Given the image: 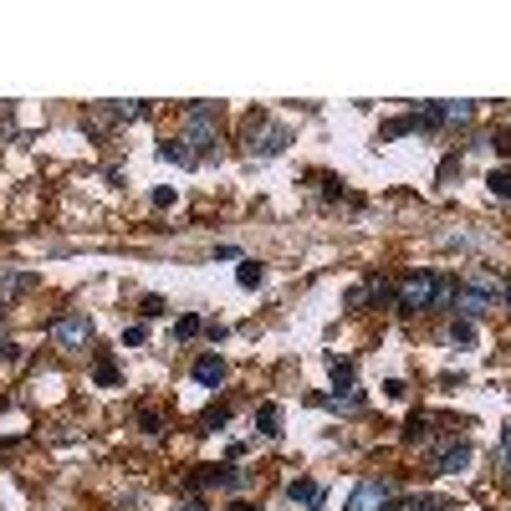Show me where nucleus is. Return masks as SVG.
Masks as SVG:
<instances>
[{
  "mask_svg": "<svg viewBox=\"0 0 511 511\" xmlns=\"http://www.w3.org/2000/svg\"><path fill=\"white\" fill-rule=\"evenodd\" d=\"M184 144H190L194 159L215 144V108H210V103H190V108H184Z\"/></svg>",
  "mask_w": 511,
  "mask_h": 511,
  "instance_id": "nucleus-3",
  "label": "nucleus"
},
{
  "mask_svg": "<svg viewBox=\"0 0 511 511\" xmlns=\"http://www.w3.org/2000/svg\"><path fill=\"white\" fill-rule=\"evenodd\" d=\"M175 205V190H169V184H159V190H154V210H169Z\"/></svg>",
  "mask_w": 511,
  "mask_h": 511,
  "instance_id": "nucleus-26",
  "label": "nucleus"
},
{
  "mask_svg": "<svg viewBox=\"0 0 511 511\" xmlns=\"http://www.w3.org/2000/svg\"><path fill=\"white\" fill-rule=\"evenodd\" d=\"M450 337H455V343H476V327H471V322H455V327H450Z\"/></svg>",
  "mask_w": 511,
  "mask_h": 511,
  "instance_id": "nucleus-25",
  "label": "nucleus"
},
{
  "mask_svg": "<svg viewBox=\"0 0 511 511\" xmlns=\"http://www.w3.org/2000/svg\"><path fill=\"white\" fill-rule=\"evenodd\" d=\"M327 373H333L337 389H353V363H348V358H337V353H333V358H327Z\"/></svg>",
  "mask_w": 511,
  "mask_h": 511,
  "instance_id": "nucleus-14",
  "label": "nucleus"
},
{
  "mask_svg": "<svg viewBox=\"0 0 511 511\" xmlns=\"http://www.w3.org/2000/svg\"><path fill=\"white\" fill-rule=\"evenodd\" d=\"M491 148L496 154H511V133H491Z\"/></svg>",
  "mask_w": 511,
  "mask_h": 511,
  "instance_id": "nucleus-28",
  "label": "nucleus"
},
{
  "mask_svg": "<svg viewBox=\"0 0 511 511\" xmlns=\"http://www.w3.org/2000/svg\"><path fill=\"white\" fill-rule=\"evenodd\" d=\"M287 144H291V128H282V123H261L256 128L251 123V154L256 159H272V154H282Z\"/></svg>",
  "mask_w": 511,
  "mask_h": 511,
  "instance_id": "nucleus-5",
  "label": "nucleus"
},
{
  "mask_svg": "<svg viewBox=\"0 0 511 511\" xmlns=\"http://www.w3.org/2000/svg\"><path fill=\"white\" fill-rule=\"evenodd\" d=\"M501 455H511V425L501 430Z\"/></svg>",
  "mask_w": 511,
  "mask_h": 511,
  "instance_id": "nucleus-29",
  "label": "nucleus"
},
{
  "mask_svg": "<svg viewBox=\"0 0 511 511\" xmlns=\"http://www.w3.org/2000/svg\"><path fill=\"white\" fill-rule=\"evenodd\" d=\"M179 511H210V507H205V501H184Z\"/></svg>",
  "mask_w": 511,
  "mask_h": 511,
  "instance_id": "nucleus-30",
  "label": "nucleus"
},
{
  "mask_svg": "<svg viewBox=\"0 0 511 511\" xmlns=\"http://www.w3.org/2000/svg\"><path fill=\"white\" fill-rule=\"evenodd\" d=\"M389 507H394V480L389 476H368V480L353 486V496H348V507L343 511H389Z\"/></svg>",
  "mask_w": 511,
  "mask_h": 511,
  "instance_id": "nucleus-4",
  "label": "nucleus"
},
{
  "mask_svg": "<svg viewBox=\"0 0 511 511\" xmlns=\"http://www.w3.org/2000/svg\"><path fill=\"white\" fill-rule=\"evenodd\" d=\"M144 103H139V97H133V103H128V97H123V103H112V108H108V118H144Z\"/></svg>",
  "mask_w": 511,
  "mask_h": 511,
  "instance_id": "nucleus-20",
  "label": "nucleus"
},
{
  "mask_svg": "<svg viewBox=\"0 0 511 511\" xmlns=\"http://www.w3.org/2000/svg\"><path fill=\"white\" fill-rule=\"evenodd\" d=\"M287 496L297 501V507H307V511H318V507H322V486H312V480H291Z\"/></svg>",
  "mask_w": 511,
  "mask_h": 511,
  "instance_id": "nucleus-11",
  "label": "nucleus"
},
{
  "mask_svg": "<svg viewBox=\"0 0 511 511\" xmlns=\"http://www.w3.org/2000/svg\"><path fill=\"white\" fill-rule=\"evenodd\" d=\"M501 291H507V307H511V282H507V287H501Z\"/></svg>",
  "mask_w": 511,
  "mask_h": 511,
  "instance_id": "nucleus-33",
  "label": "nucleus"
},
{
  "mask_svg": "<svg viewBox=\"0 0 511 511\" xmlns=\"http://www.w3.org/2000/svg\"><path fill=\"white\" fill-rule=\"evenodd\" d=\"M31 287H36L31 272H16V266H5V272H0V297H16V291H31Z\"/></svg>",
  "mask_w": 511,
  "mask_h": 511,
  "instance_id": "nucleus-10",
  "label": "nucleus"
},
{
  "mask_svg": "<svg viewBox=\"0 0 511 511\" xmlns=\"http://www.w3.org/2000/svg\"><path fill=\"white\" fill-rule=\"evenodd\" d=\"M139 312H144V318H164V312H169V302H164V297H144V302H139Z\"/></svg>",
  "mask_w": 511,
  "mask_h": 511,
  "instance_id": "nucleus-23",
  "label": "nucleus"
},
{
  "mask_svg": "<svg viewBox=\"0 0 511 511\" xmlns=\"http://www.w3.org/2000/svg\"><path fill=\"white\" fill-rule=\"evenodd\" d=\"M394 302H399L404 312H430V307L455 302V282H450V276H435V272H409V276H399Z\"/></svg>",
  "mask_w": 511,
  "mask_h": 511,
  "instance_id": "nucleus-1",
  "label": "nucleus"
},
{
  "mask_svg": "<svg viewBox=\"0 0 511 511\" xmlns=\"http://www.w3.org/2000/svg\"><path fill=\"white\" fill-rule=\"evenodd\" d=\"M200 333H205V322L194 318V312H184V318L175 322V337H179V343H190V337H200Z\"/></svg>",
  "mask_w": 511,
  "mask_h": 511,
  "instance_id": "nucleus-15",
  "label": "nucleus"
},
{
  "mask_svg": "<svg viewBox=\"0 0 511 511\" xmlns=\"http://www.w3.org/2000/svg\"><path fill=\"white\" fill-rule=\"evenodd\" d=\"M190 373H194V383H205V389H220V383H225V363L215 358V353H200Z\"/></svg>",
  "mask_w": 511,
  "mask_h": 511,
  "instance_id": "nucleus-7",
  "label": "nucleus"
},
{
  "mask_svg": "<svg viewBox=\"0 0 511 511\" xmlns=\"http://www.w3.org/2000/svg\"><path fill=\"white\" fill-rule=\"evenodd\" d=\"M93 379L103 383V389H112V383H118V363H112L108 353H103V358H97V368H93Z\"/></svg>",
  "mask_w": 511,
  "mask_h": 511,
  "instance_id": "nucleus-17",
  "label": "nucleus"
},
{
  "mask_svg": "<svg viewBox=\"0 0 511 511\" xmlns=\"http://www.w3.org/2000/svg\"><path fill=\"white\" fill-rule=\"evenodd\" d=\"M220 486H225V491H240V486H246V476H240V471H225Z\"/></svg>",
  "mask_w": 511,
  "mask_h": 511,
  "instance_id": "nucleus-27",
  "label": "nucleus"
},
{
  "mask_svg": "<svg viewBox=\"0 0 511 511\" xmlns=\"http://www.w3.org/2000/svg\"><path fill=\"white\" fill-rule=\"evenodd\" d=\"M486 184H491L496 200H511V169H491V175H486Z\"/></svg>",
  "mask_w": 511,
  "mask_h": 511,
  "instance_id": "nucleus-16",
  "label": "nucleus"
},
{
  "mask_svg": "<svg viewBox=\"0 0 511 511\" xmlns=\"http://www.w3.org/2000/svg\"><path fill=\"white\" fill-rule=\"evenodd\" d=\"M425 430H430V419H425V415H409V425H404V440H425Z\"/></svg>",
  "mask_w": 511,
  "mask_h": 511,
  "instance_id": "nucleus-22",
  "label": "nucleus"
},
{
  "mask_svg": "<svg viewBox=\"0 0 511 511\" xmlns=\"http://www.w3.org/2000/svg\"><path fill=\"white\" fill-rule=\"evenodd\" d=\"M21 358H26V353H21L16 337H0V368H16Z\"/></svg>",
  "mask_w": 511,
  "mask_h": 511,
  "instance_id": "nucleus-18",
  "label": "nucleus"
},
{
  "mask_svg": "<svg viewBox=\"0 0 511 511\" xmlns=\"http://www.w3.org/2000/svg\"><path fill=\"white\" fill-rule=\"evenodd\" d=\"M159 159H164V164H179V169L200 164V159L190 154V144H184V139H159Z\"/></svg>",
  "mask_w": 511,
  "mask_h": 511,
  "instance_id": "nucleus-9",
  "label": "nucleus"
},
{
  "mask_svg": "<svg viewBox=\"0 0 511 511\" xmlns=\"http://www.w3.org/2000/svg\"><path fill=\"white\" fill-rule=\"evenodd\" d=\"M256 430H261V435L282 430V404H261V409H256Z\"/></svg>",
  "mask_w": 511,
  "mask_h": 511,
  "instance_id": "nucleus-12",
  "label": "nucleus"
},
{
  "mask_svg": "<svg viewBox=\"0 0 511 511\" xmlns=\"http://www.w3.org/2000/svg\"><path fill=\"white\" fill-rule=\"evenodd\" d=\"M501 465H507V476H511V455H501Z\"/></svg>",
  "mask_w": 511,
  "mask_h": 511,
  "instance_id": "nucleus-32",
  "label": "nucleus"
},
{
  "mask_svg": "<svg viewBox=\"0 0 511 511\" xmlns=\"http://www.w3.org/2000/svg\"><path fill=\"white\" fill-rule=\"evenodd\" d=\"M47 337H51L57 353H82L93 343V318H87V312H62V318L47 327Z\"/></svg>",
  "mask_w": 511,
  "mask_h": 511,
  "instance_id": "nucleus-2",
  "label": "nucleus"
},
{
  "mask_svg": "<svg viewBox=\"0 0 511 511\" xmlns=\"http://www.w3.org/2000/svg\"><path fill=\"white\" fill-rule=\"evenodd\" d=\"M419 128V118L409 112V118H394V123H383L379 128V144H389V139H404V133H415Z\"/></svg>",
  "mask_w": 511,
  "mask_h": 511,
  "instance_id": "nucleus-13",
  "label": "nucleus"
},
{
  "mask_svg": "<svg viewBox=\"0 0 511 511\" xmlns=\"http://www.w3.org/2000/svg\"><path fill=\"white\" fill-rule=\"evenodd\" d=\"M139 419H144V430H148V435H159V430H164V415H159V409H144Z\"/></svg>",
  "mask_w": 511,
  "mask_h": 511,
  "instance_id": "nucleus-24",
  "label": "nucleus"
},
{
  "mask_svg": "<svg viewBox=\"0 0 511 511\" xmlns=\"http://www.w3.org/2000/svg\"><path fill=\"white\" fill-rule=\"evenodd\" d=\"M435 465H440L445 476H461L465 465H471V445H465V440H455V445H445V450H440V461H435Z\"/></svg>",
  "mask_w": 511,
  "mask_h": 511,
  "instance_id": "nucleus-8",
  "label": "nucleus"
},
{
  "mask_svg": "<svg viewBox=\"0 0 511 511\" xmlns=\"http://www.w3.org/2000/svg\"><path fill=\"white\" fill-rule=\"evenodd\" d=\"M261 276H266V272H261V266H256V261H240L236 282H240V287H246V291H251V287H261Z\"/></svg>",
  "mask_w": 511,
  "mask_h": 511,
  "instance_id": "nucleus-19",
  "label": "nucleus"
},
{
  "mask_svg": "<svg viewBox=\"0 0 511 511\" xmlns=\"http://www.w3.org/2000/svg\"><path fill=\"white\" fill-rule=\"evenodd\" d=\"M144 343H148V327L144 322H133V327L123 333V348H144Z\"/></svg>",
  "mask_w": 511,
  "mask_h": 511,
  "instance_id": "nucleus-21",
  "label": "nucleus"
},
{
  "mask_svg": "<svg viewBox=\"0 0 511 511\" xmlns=\"http://www.w3.org/2000/svg\"><path fill=\"white\" fill-rule=\"evenodd\" d=\"M230 511H261V507H251V501H236V507H230Z\"/></svg>",
  "mask_w": 511,
  "mask_h": 511,
  "instance_id": "nucleus-31",
  "label": "nucleus"
},
{
  "mask_svg": "<svg viewBox=\"0 0 511 511\" xmlns=\"http://www.w3.org/2000/svg\"><path fill=\"white\" fill-rule=\"evenodd\" d=\"M455 312H461V322H476L491 312V291L480 287H455Z\"/></svg>",
  "mask_w": 511,
  "mask_h": 511,
  "instance_id": "nucleus-6",
  "label": "nucleus"
}]
</instances>
